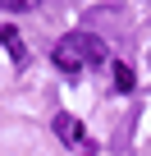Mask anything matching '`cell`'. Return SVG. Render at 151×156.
Instances as JSON below:
<instances>
[{"label": "cell", "instance_id": "obj_1", "mask_svg": "<svg viewBox=\"0 0 151 156\" xmlns=\"http://www.w3.org/2000/svg\"><path fill=\"white\" fill-rule=\"evenodd\" d=\"M60 46H69L83 64H101V60L110 55V46H105L101 37H92V32H64V41H60Z\"/></svg>", "mask_w": 151, "mask_h": 156}, {"label": "cell", "instance_id": "obj_2", "mask_svg": "<svg viewBox=\"0 0 151 156\" xmlns=\"http://www.w3.org/2000/svg\"><path fill=\"white\" fill-rule=\"evenodd\" d=\"M55 138H60V142H78V138H83V124L60 110V115H55Z\"/></svg>", "mask_w": 151, "mask_h": 156}, {"label": "cell", "instance_id": "obj_3", "mask_svg": "<svg viewBox=\"0 0 151 156\" xmlns=\"http://www.w3.org/2000/svg\"><path fill=\"white\" fill-rule=\"evenodd\" d=\"M0 41L9 46V60H14V64H23V60H28V51H23V41H19V32H14V28H0Z\"/></svg>", "mask_w": 151, "mask_h": 156}, {"label": "cell", "instance_id": "obj_4", "mask_svg": "<svg viewBox=\"0 0 151 156\" xmlns=\"http://www.w3.org/2000/svg\"><path fill=\"white\" fill-rule=\"evenodd\" d=\"M50 60H55V64H60L64 73H78V69H83V60H78V55H73L69 46H55V55H50Z\"/></svg>", "mask_w": 151, "mask_h": 156}, {"label": "cell", "instance_id": "obj_5", "mask_svg": "<svg viewBox=\"0 0 151 156\" xmlns=\"http://www.w3.org/2000/svg\"><path fill=\"white\" fill-rule=\"evenodd\" d=\"M115 87H119V92H133V87H137V78H133V69H128L124 60L115 64Z\"/></svg>", "mask_w": 151, "mask_h": 156}, {"label": "cell", "instance_id": "obj_6", "mask_svg": "<svg viewBox=\"0 0 151 156\" xmlns=\"http://www.w3.org/2000/svg\"><path fill=\"white\" fill-rule=\"evenodd\" d=\"M0 9H9V14H23V9H28V0H0Z\"/></svg>", "mask_w": 151, "mask_h": 156}, {"label": "cell", "instance_id": "obj_7", "mask_svg": "<svg viewBox=\"0 0 151 156\" xmlns=\"http://www.w3.org/2000/svg\"><path fill=\"white\" fill-rule=\"evenodd\" d=\"M146 64H151V60H146Z\"/></svg>", "mask_w": 151, "mask_h": 156}]
</instances>
